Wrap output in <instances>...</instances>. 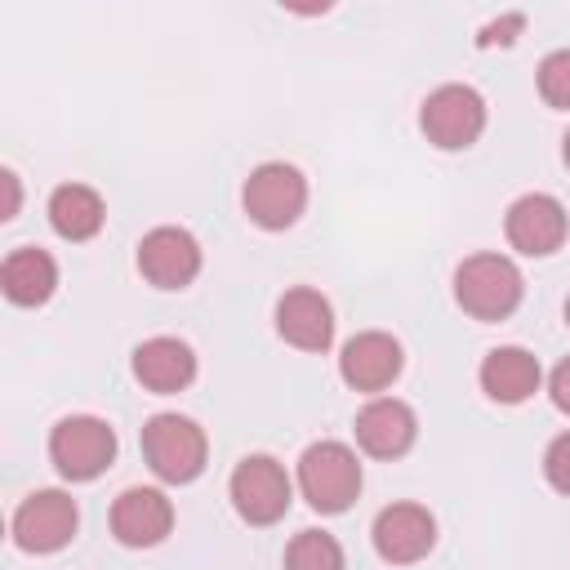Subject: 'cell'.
Returning a JSON list of instances; mask_svg holds the SVG:
<instances>
[{
    "label": "cell",
    "mask_w": 570,
    "mask_h": 570,
    "mask_svg": "<svg viewBox=\"0 0 570 570\" xmlns=\"http://www.w3.org/2000/svg\"><path fill=\"white\" fill-rule=\"evenodd\" d=\"M525 281L508 254H472L454 267V303L476 321H503L521 307Z\"/></svg>",
    "instance_id": "1"
},
{
    "label": "cell",
    "mask_w": 570,
    "mask_h": 570,
    "mask_svg": "<svg viewBox=\"0 0 570 570\" xmlns=\"http://www.w3.org/2000/svg\"><path fill=\"white\" fill-rule=\"evenodd\" d=\"M298 494L321 512L338 517L361 494V463L356 450L343 441H312L298 459Z\"/></svg>",
    "instance_id": "2"
},
{
    "label": "cell",
    "mask_w": 570,
    "mask_h": 570,
    "mask_svg": "<svg viewBox=\"0 0 570 570\" xmlns=\"http://www.w3.org/2000/svg\"><path fill=\"white\" fill-rule=\"evenodd\" d=\"M142 459L160 481L187 485L205 472L209 441H205L200 423L187 414H151L142 423Z\"/></svg>",
    "instance_id": "3"
},
{
    "label": "cell",
    "mask_w": 570,
    "mask_h": 570,
    "mask_svg": "<svg viewBox=\"0 0 570 570\" xmlns=\"http://www.w3.org/2000/svg\"><path fill=\"white\" fill-rule=\"evenodd\" d=\"M49 459L67 481H94L116 463V428L98 414H67L49 432Z\"/></svg>",
    "instance_id": "4"
},
{
    "label": "cell",
    "mask_w": 570,
    "mask_h": 570,
    "mask_svg": "<svg viewBox=\"0 0 570 570\" xmlns=\"http://www.w3.org/2000/svg\"><path fill=\"white\" fill-rule=\"evenodd\" d=\"M240 205H245L249 223H258L263 232H285L307 209V178L285 160H267L245 178Z\"/></svg>",
    "instance_id": "5"
},
{
    "label": "cell",
    "mask_w": 570,
    "mask_h": 570,
    "mask_svg": "<svg viewBox=\"0 0 570 570\" xmlns=\"http://www.w3.org/2000/svg\"><path fill=\"white\" fill-rule=\"evenodd\" d=\"M419 125L432 147L463 151L485 134V98L472 85H436L419 107Z\"/></svg>",
    "instance_id": "6"
},
{
    "label": "cell",
    "mask_w": 570,
    "mask_h": 570,
    "mask_svg": "<svg viewBox=\"0 0 570 570\" xmlns=\"http://www.w3.org/2000/svg\"><path fill=\"white\" fill-rule=\"evenodd\" d=\"M227 494H232V508L240 512V521H249V525H276L289 512L294 481H289V472L272 454H245L236 463L232 481H227Z\"/></svg>",
    "instance_id": "7"
},
{
    "label": "cell",
    "mask_w": 570,
    "mask_h": 570,
    "mask_svg": "<svg viewBox=\"0 0 570 570\" xmlns=\"http://www.w3.org/2000/svg\"><path fill=\"white\" fill-rule=\"evenodd\" d=\"M76 525H80V508L67 490H31L18 512H13V543L22 552H58L76 539Z\"/></svg>",
    "instance_id": "8"
},
{
    "label": "cell",
    "mask_w": 570,
    "mask_h": 570,
    "mask_svg": "<svg viewBox=\"0 0 570 570\" xmlns=\"http://www.w3.org/2000/svg\"><path fill=\"white\" fill-rule=\"evenodd\" d=\"M503 232H508V245L525 258H548L561 249L566 240V205L548 191H525L508 205L503 214Z\"/></svg>",
    "instance_id": "9"
},
{
    "label": "cell",
    "mask_w": 570,
    "mask_h": 570,
    "mask_svg": "<svg viewBox=\"0 0 570 570\" xmlns=\"http://www.w3.org/2000/svg\"><path fill=\"white\" fill-rule=\"evenodd\" d=\"M138 272L156 289H187L200 276V245L187 227H151L138 240Z\"/></svg>",
    "instance_id": "10"
},
{
    "label": "cell",
    "mask_w": 570,
    "mask_h": 570,
    "mask_svg": "<svg viewBox=\"0 0 570 570\" xmlns=\"http://www.w3.org/2000/svg\"><path fill=\"white\" fill-rule=\"evenodd\" d=\"M374 552L392 566H414L432 552L436 543V517L423 508V503H387L379 517H374Z\"/></svg>",
    "instance_id": "11"
},
{
    "label": "cell",
    "mask_w": 570,
    "mask_h": 570,
    "mask_svg": "<svg viewBox=\"0 0 570 570\" xmlns=\"http://www.w3.org/2000/svg\"><path fill=\"white\" fill-rule=\"evenodd\" d=\"M401 365H405V352H401V343H396L392 334H383V330L352 334V338L343 343V352H338V374H343V383L356 387V392H383V387H392L396 374H401Z\"/></svg>",
    "instance_id": "12"
},
{
    "label": "cell",
    "mask_w": 570,
    "mask_h": 570,
    "mask_svg": "<svg viewBox=\"0 0 570 570\" xmlns=\"http://www.w3.org/2000/svg\"><path fill=\"white\" fill-rule=\"evenodd\" d=\"M276 334L298 352H325L334 343V307L321 289L294 285L276 298Z\"/></svg>",
    "instance_id": "13"
},
{
    "label": "cell",
    "mask_w": 570,
    "mask_h": 570,
    "mask_svg": "<svg viewBox=\"0 0 570 570\" xmlns=\"http://www.w3.org/2000/svg\"><path fill=\"white\" fill-rule=\"evenodd\" d=\"M174 530V503L156 485H129L111 503V534L125 548H156Z\"/></svg>",
    "instance_id": "14"
},
{
    "label": "cell",
    "mask_w": 570,
    "mask_h": 570,
    "mask_svg": "<svg viewBox=\"0 0 570 570\" xmlns=\"http://www.w3.org/2000/svg\"><path fill=\"white\" fill-rule=\"evenodd\" d=\"M419 436V419L396 396H374L356 414V445L374 459H401Z\"/></svg>",
    "instance_id": "15"
},
{
    "label": "cell",
    "mask_w": 570,
    "mask_h": 570,
    "mask_svg": "<svg viewBox=\"0 0 570 570\" xmlns=\"http://www.w3.org/2000/svg\"><path fill=\"white\" fill-rule=\"evenodd\" d=\"M476 379H481V392H485L490 401H499V405H521V401H530V396L539 392L543 370H539L534 352L508 343V347H490V352L481 356Z\"/></svg>",
    "instance_id": "16"
},
{
    "label": "cell",
    "mask_w": 570,
    "mask_h": 570,
    "mask_svg": "<svg viewBox=\"0 0 570 570\" xmlns=\"http://www.w3.org/2000/svg\"><path fill=\"white\" fill-rule=\"evenodd\" d=\"M134 379L147 387V392H183L191 379H196V352L183 343V338H169V334H156V338H142L134 347Z\"/></svg>",
    "instance_id": "17"
},
{
    "label": "cell",
    "mask_w": 570,
    "mask_h": 570,
    "mask_svg": "<svg viewBox=\"0 0 570 570\" xmlns=\"http://www.w3.org/2000/svg\"><path fill=\"white\" fill-rule=\"evenodd\" d=\"M0 289L18 307H40L58 289V263L45 249H36V245L9 249L4 263H0Z\"/></svg>",
    "instance_id": "18"
},
{
    "label": "cell",
    "mask_w": 570,
    "mask_h": 570,
    "mask_svg": "<svg viewBox=\"0 0 570 570\" xmlns=\"http://www.w3.org/2000/svg\"><path fill=\"white\" fill-rule=\"evenodd\" d=\"M102 218H107V205H102V196L94 187H85V183L53 187V196H49V227L62 240H94L102 232Z\"/></svg>",
    "instance_id": "19"
},
{
    "label": "cell",
    "mask_w": 570,
    "mask_h": 570,
    "mask_svg": "<svg viewBox=\"0 0 570 570\" xmlns=\"http://www.w3.org/2000/svg\"><path fill=\"white\" fill-rule=\"evenodd\" d=\"M285 570H343V548L325 530H298L285 548Z\"/></svg>",
    "instance_id": "20"
},
{
    "label": "cell",
    "mask_w": 570,
    "mask_h": 570,
    "mask_svg": "<svg viewBox=\"0 0 570 570\" xmlns=\"http://www.w3.org/2000/svg\"><path fill=\"white\" fill-rule=\"evenodd\" d=\"M539 98L557 111H570V49H552L539 62Z\"/></svg>",
    "instance_id": "21"
},
{
    "label": "cell",
    "mask_w": 570,
    "mask_h": 570,
    "mask_svg": "<svg viewBox=\"0 0 570 570\" xmlns=\"http://www.w3.org/2000/svg\"><path fill=\"white\" fill-rule=\"evenodd\" d=\"M543 476H548L552 490L570 494V432H561V436L548 441V450H543Z\"/></svg>",
    "instance_id": "22"
},
{
    "label": "cell",
    "mask_w": 570,
    "mask_h": 570,
    "mask_svg": "<svg viewBox=\"0 0 570 570\" xmlns=\"http://www.w3.org/2000/svg\"><path fill=\"white\" fill-rule=\"evenodd\" d=\"M521 27H525V18H521V13H508V18L490 22V27H485V31L476 36V45H481V49H490V45H512Z\"/></svg>",
    "instance_id": "23"
},
{
    "label": "cell",
    "mask_w": 570,
    "mask_h": 570,
    "mask_svg": "<svg viewBox=\"0 0 570 570\" xmlns=\"http://www.w3.org/2000/svg\"><path fill=\"white\" fill-rule=\"evenodd\" d=\"M548 396H552V405H557L561 414H570V356L557 361V370L548 374Z\"/></svg>",
    "instance_id": "24"
},
{
    "label": "cell",
    "mask_w": 570,
    "mask_h": 570,
    "mask_svg": "<svg viewBox=\"0 0 570 570\" xmlns=\"http://www.w3.org/2000/svg\"><path fill=\"white\" fill-rule=\"evenodd\" d=\"M0 183H4V218H13V214H18V205H22L18 174H13V169H4V174H0Z\"/></svg>",
    "instance_id": "25"
},
{
    "label": "cell",
    "mask_w": 570,
    "mask_h": 570,
    "mask_svg": "<svg viewBox=\"0 0 570 570\" xmlns=\"http://www.w3.org/2000/svg\"><path fill=\"white\" fill-rule=\"evenodd\" d=\"M561 160H566V169H570V129H566V138H561Z\"/></svg>",
    "instance_id": "26"
},
{
    "label": "cell",
    "mask_w": 570,
    "mask_h": 570,
    "mask_svg": "<svg viewBox=\"0 0 570 570\" xmlns=\"http://www.w3.org/2000/svg\"><path fill=\"white\" fill-rule=\"evenodd\" d=\"M566 325H570V298H566Z\"/></svg>",
    "instance_id": "27"
}]
</instances>
